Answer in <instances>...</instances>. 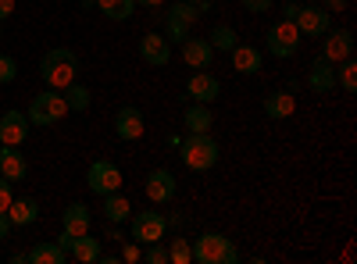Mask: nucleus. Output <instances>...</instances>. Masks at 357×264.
I'll use <instances>...</instances> for the list:
<instances>
[{
  "label": "nucleus",
  "mask_w": 357,
  "mask_h": 264,
  "mask_svg": "<svg viewBox=\"0 0 357 264\" xmlns=\"http://www.w3.org/2000/svg\"><path fill=\"white\" fill-rule=\"evenodd\" d=\"M40 75L47 82V90H68V86L79 79V57L68 47H54V50L43 54Z\"/></svg>",
  "instance_id": "nucleus-1"
},
{
  "label": "nucleus",
  "mask_w": 357,
  "mask_h": 264,
  "mask_svg": "<svg viewBox=\"0 0 357 264\" xmlns=\"http://www.w3.org/2000/svg\"><path fill=\"white\" fill-rule=\"evenodd\" d=\"M218 139L211 132H190L183 143H178V157L190 171H211L218 164Z\"/></svg>",
  "instance_id": "nucleus-2"
},
{
  "label": "nucleus",
  "mask_w": 357,
  "mask_h": 264,
  "mask_svg": "<svg viewBox=\"0 0 357 264\" xmlns=\"http://www.w3.org/2000/svg\"><path fill=\"white\" fill-rule=\"evenodd\" d=\"M190 247H193L197 264H240V250L222 232H200Z\"/></svg>",
  "instance_id": "nucleus-3"
},
{
  "label": "nucleus",
  "mask_w": 357,
  "mask_h": 264,
  "mask_svg": "<svg viewBox=\"0 0 357 264\" xmlns=\"http://www.w3.org/2000/svg\"><path fill=\"white\" fill-rule=\"evenodd\" d=\"M29 125H57L68 114V104H65V93L61 90H47L40 97H33V104H29Z\"/></svg>",
  "instance_id": "nucleus-4"
},
{
  "label": "nucleus",
  "mask_w": 357,
  "mask_h": 264,
  "mask_svg": "<svg viewBox=\"0 0 357 264\" xmlns=\"http://www.w3.org/2000/svg\"><path fill=\"white\" fill-rule=\"evenodd\" d=\"M301 29H296L289 18H279L272 29H268V43H264V50L272 54V57H279V61H286V57H293L296 50H301Z\"/></svg>",
  "instance_id": "nucleus-5"
},
{
  "label": "nucleus",
  "mask_w": 357,
  "mask_h": 264,
  "mask_svg": "<svg viewBox=\"0 0 357 264\" xmlns=\"http://www.w3.org/2000/svg\"><path fill=\"white\" fill-rule=\"evenodd\" d=\"M129 222H132V240L139 247L165 240V232H168V222L161 211H136V215H129Z\"/></svg>",
  "instance_id": "nucleus-6"
},
{
  "label": "nucleus",
  "mask_w": 357,
  "mask_h": 264,
  "mask_svg": "<svg viewBox=\"0 0 357 264\" xmlns=\"http://www.w3.org/2000/svg\"><path fill=\"white\" fill-rule=\"evenodd\" d=\"M86 186L97 196H107L114 189H122V168H118L114 161H93L89 171H86Z\"/></svg>",
  "instance_id": "nucleus-7"
},
{
  "label": "nucleus",
  "mask_w": 357,
  "mask_h": 264,
  "mask_svg": "<svg viewBox=\"0 0 357 264\" xmlns=\"http://www.w3.org/2000/svg\"><path fill=\"white\" fill-rule=\"evenodd\" d=\"M293 25L301 29V36L314 40V36H325L333 29V15L325 8H318V4H304V0H301V11H296Z\"/></svg>",
  "instance_id": "nucleus-8"
},
{
  "label": "nucleus",
  "mask_w": 357,
  "mask_h": 264,
  "mask_svg": "<svg viewBox=\"0 0 357 264\" xmlns=\"http://www.w3.org/2000/svg\"><path fill=\"white\" fill-rule=\"evenodd\" d=\"M307 90L314 97H325V93H333L336 90V65L329 61V57H314L311 68H307Z\"/></svg>",
  "instance_id": "nucleus-9"
},
{
  "label": "nucleus",
  "mask_w": 357,
  "mask_h": 264,
  "mask_svg": "<svg viewBox=\"0 0 357 264\" xmlns=\"http://www.w3.org/2000/svg\"><path fill=\"white\" fill-rule=\"evenodd\" d=\"M186 97H193L197 104H215V100L222 97V82L207 72V68H200V72H193V75L186 79Z\"/></svg>",
  "instance_id": "nucleus-10"
},
{
  "label": "nucleus",
  "mask_w": 357,
  "mask_h": 264,
  "mask_svg": "<svg viewBox=\"0 0 357 264\" xmlns=\"http://www.w3.org/2000/svg\"><path fill=\"white\" fill-rule=\"evenodd\" d=\"M143 111L136 107V104H126V107H118V114H114V136L122 139V143H136L139 136H143Z\"/></svg>",
  "instance_id": "nucleus-11"
},
{
  "label": "nucleus",
  "mask_w": 357,
  "mask_h": 264,
  "mask_svg": "<svg viewBox=\"0 0 357 264\" xmlns=\"http://www.w3.org/2000/svg\"><path fill=\"white\" fill-rule=\"evenodd\" d=\"M321 57H329L333 65H340L343 57H354V33L350 29H329L321 36Z\"/></svg>",
  "instance_id": "nucleus-12"
},
{
  "label": "nucleus",
  "mask_w": 357,
  "mask_h": 264,
  "mask_svg": "<svg viewBox=\"0 0 357 264\" xmlns=\"http://www.w3.org/2000/svg\"><path fill=\"white\" fill-rule=\"evenodd\" d=\"M139 57L151 68H165L168 61H172V43L161 36V33H146L143 40H139Z\"/></svg>",
  "instance_id": "nucleus-13"
},
{
  "label": "nucleus",
  "mask_w": 357,
  "mask_h": 264,
  "mask_svg": "<svg viewBox=\"0 0 357 264\" xmlns=\"http://www.w3.org/2000/svg\"><path fill=\"white\" fill-rule=\"evenodd\" d=\"M143 189H146V196H151L154 203H168L172 196H175V175L168 171V168H154L151 175H146V183H143Z\"/></svg>",
  "instance_id": "nucleus-14"
},
{
  "label": "nucleus",
  "mask_w": 357,
  "mask_h": 264,
  "mask_svg": "<svg viewBox=\"0 0 357 264\" xmlns=\"http://www.w3.org/2000/svg\"><path fill=\"white\" fill-rule=\"evenodd\" d=\"M25 136H29V114H22V111H4V118H0V143L22 146Z\"/></svg>",
  "instance_id": "nucleus-15"
},
{
  "label": "nucleus",
  "mask_w": 357,
  "mask_h": 264,
  "mask_svg": "<svg viewBox=\"0 0 357 264\" xmlns=\"http://www.w3.org/2000/svg\"><path fill=\"white\" fill-rule=\"evenodd\" d=\"M178 50H183V61L190 65V68H211V57H215V47L207 43V40H197V36H190V40H183L178 43Z\"/></svg>",
  "instance_id": "nucleus-16"
},
{
  "label": "nucleus",
  "mask_w": 357,
  "mask_h": 264,
  "mask_svg": "<svg viewBox=\"0 0 357 264\" xmlns=\"http://www.w3.org/2000/svg\"><path fill=\"white\" fill-rule=\"evenodd\" d=\"M0 175H4L8 183H22L25 175H29V164H25V157L18 154V146L0 143Z\"/></svg>",
  "instance_id": "nucleus-17"
},
{
  "label": "nucleus",
  "mask_w": 357,
  "mask_h": 264,
  "mask_svg": "<svg viewBox=\"0 0 357 264\" xmlns=\"http://www.w3.org/2000/svg\"><path fill=\"white\" fill-rule=\"evenodd\" d=\"M264 114L272 122H282V118H293V111H296V100H293V93L289 90H275V93H268L264 97Z\"/></svg>",
  "instance_id": "nucleus-18"
},
{
  "label": "nucleus",
  "mask_w": 357,
  "mask_h": 264,
  "mask_svg": "<svg viewBox=\"0 0 357 264\" xmlns=\"http://www.w3.org/2000/svg\"><path fill=\"white\" fill-rule=\"evenodd\" d=\"M229 54H232V68L240 72V75H257V72H261V50H257V47L236 43Z\"/></svg>",
  "instance_id": "nucleus-19"
},
{
  "label": "nucleus",
  "mask_w": 357,
  "mask_h": 264,
  "mask_svg": "<svg viewBox=\"0 0 357 264\" xmlns=\"http://www.w3.org/2000/svg\"><path fill=\"white\" fill-rule=\"evenodd\" d=\"M68 261H79V264H97V261H100V240H93L89 232L75 236V240H72V247H68Z\"/></svg>",
  "instance_id": "nucleus-20"
},
{
  "label": "nucleus",
  "mask_w": 357,
  "mask_h": 264,
  "mask_svg": "<svg viewBox=\"0 0 357 264\" xmlns=\"http://www.w3.org/2000/svg\"><path fill=\"white\" fill-rule=\"evenodd\" d=\"M61 225L72 236H82V232H89V225H93V215H89L86 203H68L65 215H61Z\"/></svg>",
  "instance_id": "nucleus-21"
},
{
  "label": "nucleus",
  "mask_w": 357,
  "mask_h": 264,
  "mask_svg": "<svg viewBox=\"0 0 357 264\" xmlns=\"http://www.w3.org/2000/svg\"><path fill=\"white\" fill-rule=\"evenodd\" d=\"M100 211H104V222L122 225V222H129V215H132V203L114 189V193H107V196H104V208H100Z\"/></svg>",
  "instance_id": "nucleus-22"
},
{
  "label": "nucleus",
  "mask_w": 357,
  "mask_h": 264,
  "mask_svg": "<svg viewBox=\"0 0 357 264\" xmlns=\"http://www.w3.org/2000/svg\"><path fill=\"white\" fill-rule=\"evenodd\" d=\"M183 125H186V132H207L215 125V114H211V107L207 104H190L186 107V114H183Z\"/></svg>",
  "instance_id": "nucleus-23"
},
{
  "label": "nucleus",
  "mask_w": 357,
  "mask_h": 264,
  "mask_svg": "<svg viewBox=\"0 0 357 264\" xmlns=\"http://www.w3.org/2000/svg\"><path fill=\"white\" fill-rule=\"evenodd\" d=\"M8 218H11V225H33L40 218V203L33 196H18V200H11Z\"/></svg>",
  "instance_id": "nucleus-24"
},
{
  "label": "nucleus",
  "mask_w": 357,
  "mask_h": 264,
  "mask_svg": "<svg viewBox=\"0 0 357 264\" xmlns=\"http://www.w3.org/2000/svg\"><path fill=\"white\" fill-rule=\"evenodd\" d=\"M29 264H68V254L57 243L43 240V243H36L33 250H29Z\"/></svg>",
  "instance_id": "nucleus-25"
},
{
  "label": "nucleus",
  "mask_w": 357,
  "mask_h": 264,
  "mask_svg": "<svg viewBox=\"0 0 357 264\" xmlns=\"http://www.w3.org/2000/svg\"><path fill=\"white\" fill-rule=\"evenodd\" d=\"M97 8L111 18V22H129L136 15V0H97Z\"/></svg>",
  "instance_id": "nucleus-26"
},
{
  "label": "nucleus",
  "mask_w": 357,
  "mask_h": 264,
  "mask_svg": "<svg viewBox=\"0 0 357 264\" xmlns=\"http://www.w3.org/2000/svg\"><path fill=\"white\" fill-rule=\"evenodd\" d=\"M200 15L204 11L197 4H190V0H175V4H168V11H165V18H175V22H183V25H197Z\"/></svg>",
  "instance_id": "nucleus-27"
},
{
  "label": "nucleus",
  "mask_w": 357,
  "mask_h": 264,
  "mask_svg": "<svg viewBox=\"0 0 357 264\" xmlns=\"http://www.w3.org/2000/svg\"><path fill=\"white\" fill-rule=\"evenodd\" d=\"M336 82H340L343 93L357 90V61H354V57H343V61L336 65Z\"/></svg>",
  "instance_id": "nucleus-28"
},
{
  "label": "nucleus",
  "mask_w": 357,
  "mask_h": 264,
  "mask_svg": "<svg viewBox=\"0 0 357 264\" xmlns=\"http://www.w3.org/2000/svg\"><path fill=\"white\" fill-rule=\"evenodd\" d=\"M207 43H211L215 50H232L236 43H240V36H236V29H232V25H215V29H211V36H207Z\"/></svg>",
  "instance_id": "nucleus-29"
},
{
  "label": "nucleus",
  "mask_w": 357,
  "mask_h": 264,
  "mask_svg": "<svg viewBox=\"0 0 357 264\" xmlns=\"http://www.w3.org/2000/svg\"><path fill=\"white\" fill-rule=\"evenodd\" d=\"M61 93H65V104H68V111H86V107H89V90H86V86L72 82L68 90H61Z\"/></svg>",
  "instance_id": "nucleus-30"
},
{
  "label": "nucleus",
  "mask_w": 357,
  "mask_h": 264,
  "mask_svg": "<svg viewBox=\"0 0 357 264\" xmlns=\"http://www.w3.org/2000/svg\"><path fill=\"white\" fill-rule=\"evenodd\" d=\"M168 264H193V247H190V240H172V243H168Z\"/></svg>",
  "instance_id": "nucleus-31"
},
{
  "label": "nucleus",
  "mask_w": 357,
  "mask_h": 264,
  "mask_svg": "<svg viewBox=\"0 0 357 264\" xmlns=\"http://www.w3.org/2000/svg\"><path fill=\"white\" fill-rule=\"evenodd\" d=\"M193 36V25H183V22H175V18H165V40L168 43H183Z\"/></svg>",
  "instance_id": "nucleus-32"
},
{
  "label": "nucleus",
  "mask_w": 357,
  "mask_h": 264,
  "mask_svg": "<svg viewBox=\"0 0 357 264\" xmlns=\"http://www.w3.org/2000/svg\"><path fill=\"white\" fill-rule=\"evenodd\" d=\"M15 79H18V61L11 54H0V86H8Z\"/></svg>",
  "instance_id": "nucleus-33"
},
{
  "label": "nucleus",
  "mask_w": 357,
  "mask_h": 264,
  "mask_svg": "<svg viewBox=\"0 0 357 264\" xmlns=\"http://www.w3.org/2000/svg\"><path fill=\"white\" fill-rule=\"evenodd\" d=\"M143 261H146V264H168V247H165V240H158V243H146Z\"/></svg>",
  "instance_id": "nucleus-34"
},
{
  "label": "nucleus",
  "mask_w": 357,
  "mask_h": 264,
  "mask_svg": "<svg viewBox=\"0 0 357 264\" xmlns=\"http://www.w3.org/2000/svg\"><path fill=\"white\" fill-rule=\"evenodd\" d=\"M240 4H243V11H250V15H264V11H272L275 0H240Z\"/></svg>",
  "instance_id": "nucleus-35"
},
{
  "label": "nucleus",
  "mask_w": 357,
  "mask_h": 264,
  "mask_svg": "<svg viewBox=\"0 0 357 264\" xmlns=\"http://www.w3.org/2000/svg\"><path fill=\"white\" fill-rule=\"evenodd\" d=\"M11 186H15V183H8L4 175H0V211H8V208H11V200H15Z\"/></svg>",
  "instance_id": "nucleus-36"
},
{
  "label": "nucleus",
  "mask_w": 357,
  "mask_h": 264,
  "mask_svg": "<svg viewBox=\"0 0 357 264\" xmlns=\"http://www.w3.org/2000/svg\"><path fill=\"white\" fill-rule=\"evenodd\" d=\"M296 11H301V0H289V4H282V18H296Z\"/></svg>",
  "instance_id": "nucleus-37"
},
{
  "label": "nucleus",
  "mask_w": 357,
  "mask_h": 264,
  "mask_svg": "<svg viewBox=\"0 0 357 264\" xmlns=\"http://www.w3.org/2000/svg\"><path fill=\"white\" fill-rule=\"evenodd\" d=\"M15 225H11V218H8V211H0V240H8V232H11Z\"/></svg>",
  "instance_id": "nucleus-38"
},
{
  "label": "nucleus",
  "mask_w": 357,
  "mask_h": 264,
  "mask_svg": "<svg viewBox=\"0 0 357 264\" xmlns=\"http://www.w3.org/2000/svg\"><path fill=\"white\" fill-rule=\"evenodd\" d=\"M143 254H139V243H129L126 250H122V261H139Z\"/></svg>",
  "instance_id": "nucleus-39"
},
{
  "label": "nucleus",
  "mask_w": 357,
  "mask_h": 264,
  "mask_svg": "<svg viewBox=\"0 0 357 264\" xmlns=\"http://www.w3.org/2000/svg\"><path fill=\"white\" fill-rule=\"evenodd\" d=\"M15 15V0H0V22Z\"/></svg>",
  "instance_id": "nucleus-40"
},
{
  "label": "nucleus",
  "mask_w": 357,
  "mask_h": 264,
  "mask_svg": "<svg viewBox=\"0 0 357 264\" xmlns=\"http://www.w3.org/2000/svg\"><path fill=\"white\" fill-rule=\"evenodd\" d=\"M136 4H143V8H165L168 0H136Z\"/></svg>",
  "instance_id": "nucleus-41"
},
{
  "label": "nucleus",
  "mask_w": 357,
  "mask_h": 264,
  "mask_svg": "<svg viewBox=\"0 0 357 264\" xmlns=\"http://www.w3.org/2000/svg\"><path fill=\"white\" fill-rule=\"evenodd\" d=\"M340 8H343V0H325V11H329V15L340 11Z\"/></svg>",
  "instance_id": "nucleus-42"
},
{
  "label": "nucleus",
  "mask_w": 357,
  "mask_h": 264,
  "mask_svg": "<svg viewBox=\"0 0 357 264\" xmlns=\"http://www.w3.org/2000/svg\"><path fill=\"white\" fill-rule=\"evenodd\" d=\"M11 261H15V264H29V254H25V250H22V254H11Z\"/></svg>",
  "instance_id": "nucleus-43"
},
{
  "label": "nucleus",
  "mask_w": 357,
  "mask_h": 264,
  "mask_svg": "<svg viewBox=\"0 0 357 264\" xmlns=\"http://www.w3.org/2000/svg\"><path fill=\"white\" fill-rule=\"evenodd\" d=\"M190 4H197L200 11H211V0H190Z\"/></svg>",
  "instance_id": "nucleus-44"
},
{
  "label": "nucleus",
  "mask_w": 357,
  "mask_h": 264,
  "mask_svg": "<svg viewBox=\"0 0 357 264\" xmlns=\"http://www.w3.org/2000/svg\"><path fill=\"white\" fill-rule=\"evenodd\" d=\"M304 4H318V0H304Z\"/></svg>",
  "instance_id": "nucleus-45"
}]
</instances>
